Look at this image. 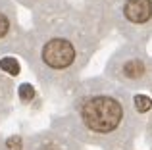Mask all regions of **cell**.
<instances>
[{
    "instance_id": "3",
    "label": "cell",
    "mask_w": 152,
    "mask_h": 150,
    "mask_svg": "<svg viewBox=\"0 0 152 150\" xmlns=\"http://www.w3.org/2000/svg\"><path fill=\"white\" fill-rule=\"evenodd\" d=\"M104 75L114 83L133 90L152 89V56L146 44L139 42H123L119 48L110 54L104 66Z\"/></svg>"
},
{
    "instance_id": "4",
    "label": "cell",
    "mask_w": 152,
    "mask_h": 150,
    "mask_svg": "<svg viewBox=\"0 0 152 150\" xmlns=\"http://www.w3.org/2000/svg\"><path fill=\"white\" fill-rule=\"evenodd\" d=\"M110 29L127 42L148 44L152 39V0H115L110 12Z\"/></svg>"
},
{
    "instance_id": "2",
    "label": "cell",
    "mask_w": 152,
    "mask_h": 150,
    "mask_svg": "<svg viewBox=\"0 0 152 150\" xmlns=\"http://www.w3.org/2000/svg\"><path fill=\"white\" fill-rule=\"evenodd\" d=\"M67 92L66 110L52 119L54 129L100 150L135 148L146 116L137 112L129 89L100 75L79 81Z\"/></svg>"
},
{
    "instance_id": "8",
    "label": "cell",
    "mask_w": 152,
    "mask_h": 150,
    "mask_svg": "<svg viewBox=\"0 0 152 150\" xmlns=\"http://www.w3.org/2000/svg\"><path fill=\"white\" fill-rule=\"evenodd\" d=\"M133 104H135V108H137L139 114L146 116V114L152 110V98L148 96V94L137 92V94H133Z\"/></svg>"
},
{
    "instance_id": "13",
    "label": "cell",
    "mask_w": 152,
    "mask_h": 150,
    "mask_svg": "<svg viewBox=\"0 0 152 150\" xmlns=\"http://www.w3.org/2000/svg\"><path fill=\"white\" fill-rule=\"evenodd\" d=\"M133 150H135V148H133Z\"/></svg>"
},
{
    "instance_id": "1",
    "label": "cell",
    "mask_w": 152,
    "mask_h": 150,
    "mask_svg": "<svg viewBox=\"0 0 152 150\" xmlns=\"http://www.w3.org/2000/svg\"><path fill=\"white\" fill-rule=\"evenodd\" d=\"M106 35L85 6L66 4L31 15L23 58L45 90L67 92L79 83Z\"/></svg>"
},
{
    "instance_id": "9",
    "label": "cell",
    "mask_w": 152,
    "mask_h": 150,
    "mask_svg": "<svg viewBox=\"0 0 152 150\" xmlns=\"http://www.w3.org/2000/svg\"><path fill=\"white\" fill-rule=\"evenodd\" d=\"M0 69L10 75H19V62L14 56H4L0 58Z\"/></svg>"
},
{
    "instance_id": "6",
    "label": "cell",
    "mask_w": 152,
    "mask_h": 150,
    "mask_svg": "<svg viewBox=\"0 0 152 150\" xmlns=\"http://www.w3.org/2000/svg\"><path fill=\"white\" fill-rule=\"evenodd\" d=\"M15 144V150H85L79 141L54 127L27 137H18Z\"/></svg>"
},
{
    "instance_id": "5",
    "label": "cell",
    "mask_w": 152,
    "mask_h": 150,
    "mask_svg": "<svg viewBox=\"0 0 152 150\" xmlns=\"http://www.w3.org/2000/svg\"><path fill=\"white\" fill-rule=\"evenodd\" d=\"M18 4L0 0V54H21L27 42V29L19 23Z\"/></svg>"
},
{
    "instance_id": "12",
    "label": "cell",
    "mask_w": 152,
    "mask_h": 150,
    "mask_svg": "<svg viewBox=\"0 0 152 150\" xmlns=\"http://www.w3.org/2000/svg\"><path fill=\"white\" fill-rule=\"evenodd\" d=\"M150 92H152V89H150Z\"/></svg>"
},
{
    "instance_id": "7",
    "label": "cell",
    "mask_w": 152,
    "mask_h": 150,
    "mask_svg": "<svg viewBox=\"0 0 152 150\" xmlns=\"http://www.w3.org/2000/svg\"><path fill=\"white\" fill-rule=\"evenodd\" d=\"M14 2L27 8L31 12V15H35V14H45V12L58 10V8L69 4V0H14Z\"/></svg>"
},
{
    "instance_id": "11",
    "label": "cell",
    "mask_w": 152,
    "mask_h": 150,
    "mask_svg": "<svg viewBox=\"0 0 152 150\" xmlns=\"http://www.w3.org/2000/svg\"><path fill=\"white\" fill-rule=\"evenodd\" d=\"M145 135H146V144L152 150V110L146 114V123H145Z\"/></svg>"
},
{
    "instance_id": "10",
    "label": "cell",
    "mask_w": 152,
    "mask_h": 150,
    "mask_svg": "<svg viewBox=\"0 0 152 150\" xmlns=\"http://www.w3.org/2000/svg\"><path fill=\"white\" fill-rule=\"evenodd\" d=\"M18 96H19V100H21V102L33 100V96H35L33 87H31L29 83H21V85H19V89H18Z\"/></svg>"
}]
</instances>
